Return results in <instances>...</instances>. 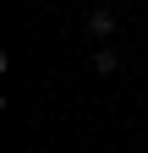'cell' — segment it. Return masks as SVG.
<instances>
[{"mask_svg": "<svg viewBox=\"0 0 148 153\" xmlns=\"http://www.w3.org/2000/svg\"><path fill=\"white\" fill-rule=\"evenodd\" d=\"M115 27H121V22H115V11H110V6H93V11H88V22H82L88 38H110Z\"/></svg>", "mask_w": 148, "mask_h": 153, "instance_id": "6da1fadb", "label": "cell"}, {"mask_svg": "<svg viewBox=\"0 0 148 153\" xmlns=\"http://www.w3.org/2000/svg\"><path fill=\"white\" fill-rule=\"evenodd\" d=\"M115 71H121V55L115 49H99L93 55V76H115Z\"/></svg>", "mask_w": 148, "mask_h": 153, "instance_id": "7a4b0ae2", "label": "cell"}]
</instances>
